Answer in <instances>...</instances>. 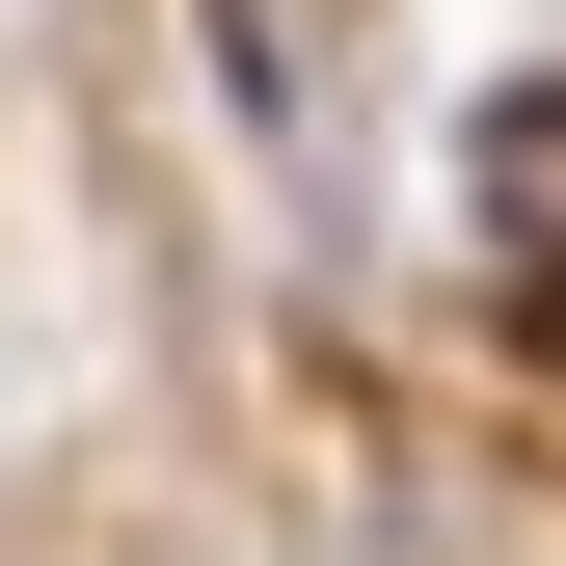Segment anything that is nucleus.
Instances as JSON below:
<instances>
[{
    "label": "nucleus",
    "mask_w": 566,
    "mask_h": 566,
    "mask_svg": "<svg viewBox=\"0 0 566 566\" xmlns=\"http://www.w3.org/2000/svg\"><path fill=\"white\" fill-rule=\"evenodd\" d=\"M485 217H566V82H539V108H485Z\"/></svg>",
    "instance_id": "1"
}]
</instances>
